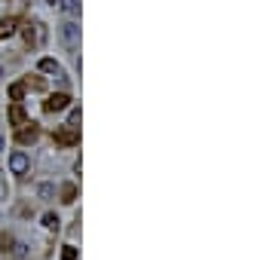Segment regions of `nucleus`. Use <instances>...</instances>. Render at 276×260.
Masks as SVG:
<instances>
[{
    "mask_svg": "<svg viewBox=\"0 0 276 260\" xmlns=\"http://www.w3.org/2000/svg\"><path fill=\"white\" fill-rule=\"evenodd\" d=\"M9 245H13V236H6V233H3V236H0V248H3V251H6Z\"/></svg>",
    "mask_w": 276,
    "mask_h": 260,
    "instance_id": "nucleus-15",
    "label": "nucleus"
},
{
    "mask_svg": "<svg viewBox=\"0 0 276 260\" xmlns=\"http://www.w3.org/2000/svg\"><path fill=\"white\" fill-rule=\"evenodd\" d=\"M62 260H77V248H74V245H65V251H62Z\"/></svg>",
    "mask_w": 276,
    "mask_h": 260,
    "instance_id": "nucleus-12",
    "label": "nucleus"
},
{
    "mask_svg": "<svg viewBox=\"0 0 276 260\" xmlns=\"http://www.w3.org/2000/svg\"><path fill=\"white\" fill-rule=\"evenodd\" d=\"M55 144H62V147H74V144H80V132H77V126H65V129H59V132H55Z\"/></svg>",
    "mask_w": 276,
    "mask_h": 260,
    "instance_id": "nucleus-1",
    "label": "nucleus"
},
{
    "mask_svg": "<svg viewBox=\"0 0 276 260\" xmlns=\"http://www.w3.org/2000/svg\"><path fill=\"white\" fill-rule=\"evenodd\" d=\"M37 135H40V132H37V126L22 129V132H19V141H22V144H34V141H37Z\"/></svg>",
    "mask_w": 276,
    "mask_h": 260,
    "instance_id": "nucleus-7",
    "label": "nucleus"
},
{
    "mask_svg": "<svg viewBox=\"0 0 276 260\" xmlns=\"http://www.w3.org/2000/svg\"><path fill=\"white\" fill-rule=\"evenodd\" d=\"M13 31H16V19H3V21H0V40L13 37Z\"/></svg>",
    "mask_w": 276,
    "mask_h": 260,
    "instance_id": "nucleus-8",
    "label": "nucleus"
},
{
    "mask_svg": "<svg viewBox=\"0 0 276 260\" xmlns=\"http://www.w3.org/2000/svg\"><path fill=\"white\" fill-rule=\"evenodd\" d=\"M68 104H71L68 95H49V101L43 104V110H46V114H55V110H65Z\"/></svg>",
    "mask_w": 276,
    "mask_h": 260,
    "instance_id": "nucleus-4",
    "label": "nucleus"
},
{
    "mask_svg": "<svg viewBox=\"0 0 276 260\" xmlns=\"http://www.w3.org/2000/svg\"><path fill=\"white\" fill-rule=\"evenodd\" d=\"M62 40L68 49H77L80 46V28L74 25V21H68V25H62Z\"/></svg>",
    "mask_w": 276,
    "mask_h": 260,
    "instance_id": "nucleus-2",
    "label": "nucleus"
},
{
    "mask_svg": "<svg viewBox=\"0 0 276 260\" xmlns=\"http://www.w3.org/2000/svg\"><path fill=\"white\" fill-rule=\"evenodd\" d=\"M52 193H55V187H52V184H40V196H43V199H49Z\"/></svg>",
    "mask_w": 276,
    "mask_h": 260,
    "instance_id": "nucleus-14",
    "label": "nucleus"
},
{
    "mask_svg": "<svg viewBox=\"0 0 276 260\" xmlns=\"http://www.w3.org/2000/svg\"><path fill=\"white\" fill-rule=\"evenodd\" d=\"M3 144H6V141H3V135H0V150H3Z\"/></svg>",
    "mask_w": 276,
    "mask_h": 260,
    "instance_id": "nucleus-18",
    "label": "nucleus"
},
{
    "mask_svg": "<svg viewBox=\"0 0 276 260\" xmlns=\"http://www.w3.org/2000/svg\"><path fill=\"white\" fill-rule=\"evenodd\" d=\"M43 227H46V230H59V218H55L52 211H46V214H43Z\"/></svg>",
    "mask_w": 276,
    "mask_h": 260,
    "instance_id": "nucleus-10",
    "label": "nucleus"
},
{
    "mask_svg": "<svg viewBox=\"0 0 276 260\" xmlns=\"http://www.w3.org/2000/svg\"><path fill=\"white\" fill-rule=\"evenodd\" d=\"M9 122H13V126H25V110H22V104L9 107Z\"/></svg>",
    "mask_w": 276,
    "mask_h": 260,
    "instance_id": "nucleus-6",
    "label": "nucleus"
},
{
    "mask_svg": "<svg viewBox=\"0 0 276 260\" xmlns=\"http://www.w3.org/2000/svg\"><path fill=\"white\" fill-rule=\"evenodd\" d=\"M22 95H25V86H22V83L9 86V98H13V101H22Z\"/></svg>",
    "mask_w": 276,
    "mask_h": 260,
    "instance_id": "nucleus-11",
    "label": "nucleus"
},
{
    "mask_svg": "<svg viewBox=\"0 0 276 260\" xmlns=\"http://www.w3.org/2000/svg\"><path fill=\"white\" fill-rule=\"evenodd\" d=\"M0 77H3V67H0Z\"/></svg>",
    "mask_w": 276,
    "mask_h": 260,
    "instance_id": "nucleus-20",
    "label": "nucleus"
},
{
    "mask_svg": "<svg viewBox=\"0 0 276 260\" xmlns=\"http://www.w3.org/2000/svg\"><path fill=\"white\" fill-rule=\"evenodd\" d=\"M65 9H68L71 16H77V13H80V0H65Z\"/></svg>",
    "mask_w": 276,
    "mask_h": 260,
    "instance_id": "nucleus-13",
    "label": "nucleus"
},
{
    "mask_svg": "<svg viewBox=\"0 0 276 260\" xmlns=\"http://www.w3.org/2000/svg\"><path fill=\"white\" fill-rule=\"evenodd\" d=\"M6 199V193H3V187H0V202H3Z\"/></svg>",
    "mask_w": 276,
    "mask_h": 260,
    "instance_id": "nucleus-17",
    "label": "nucleus"
},
{
    "mask_svg": "<svg viewBox=\"0 0 276 260\" xmlns=\"http://www.w3.org/2000/svg\"><path fill=\"white\" fill-rule=\"evenodd\" d=\"M9 168H13V175H28V168H31V162H28V153L16 150L13 156H9Z\"/></svg>",
    "mask_w": 276,
    "mask_h": 260,
    "instance_id": "nucleus-3",
    "label": "nucleus"
},
{
    "mask_svg": "<svg viewBox=\"0 0 276 260\" xmlns=\"http://www.w3.org/2000/svg\"><path fill=\"white\" fill-rule=\"evenodd\" d=\"M77 122H80V110L74 107V110H71V120H68V126H77Z\"/></svg>",
    "mask_w": 276,
    "mask_h": 260,
    "instance_id": "nucleus-16",
    "label": "nucleus"
},
{
    "mask_svg": "<svg viewBox=\"0 0 276 260\" xmlns=\"http://www.w3.org/2000/svg\"><path fill=\"white\" fill-rule=\"evenodd\" d=\"M37 67H40L43 74H62V64L55 61V59H40V61H37Z\"/></svg>",
    "mask_w": 276,
    "mask_h": 260,
    "instance_id": "nucleus-5",
    "label": "nucleus"
},
{
    "mask_svg": "<svg viewBox=\"0 0 276 260\" xmlns=\"http://www.w3.org/2000/svg\"><path fill=\"white\" fill-rule=\"evenodd\" d=\"M46 3H52V6H55V3H59V0H46Z\"/></svg>",
    "mask_w": 276,
    "mask_h": 260,
    "instance_id": "nucleus-19",
    "label": "nucleus"
},
{
    "mask_svg": "<svg viewBox=\"0 0 276 260\" xmlns=\"http://www.w3.org/2000/svg\"><path fill=\"white\" fill-rule=\"evenodd\" d=\"M77 199V187L74 184H65L62 187V202H74Z\"/></svg>",
    "mask_w": 276,
    "mask_h": 260,
    "instance_id": "nucleus-9",
    "label": "nucleus"
}]
</instances>
